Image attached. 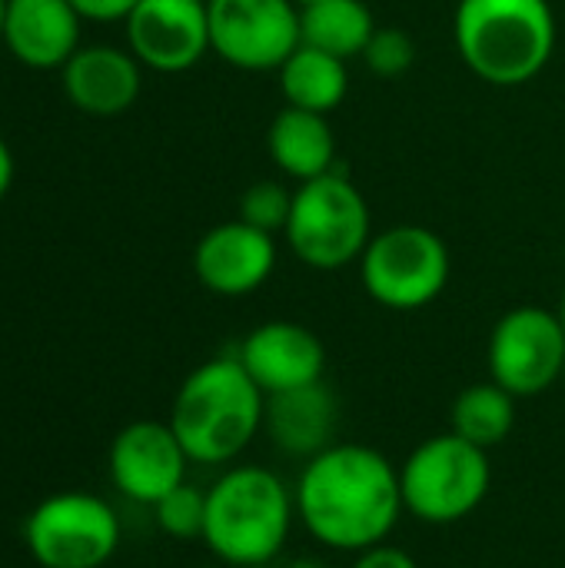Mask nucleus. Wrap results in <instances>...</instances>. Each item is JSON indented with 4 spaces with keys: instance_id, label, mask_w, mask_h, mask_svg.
Masks as SVG:
<instances>
[{
    "instance_id": "nucleus-1",
    "label": "nucleus",
    "mask_w": 565,
    "mask_h": 568,
    "mask_svg": "<svg viewBox=\"0 0 565 568\" xmlns=\"http://www.w3.org/2000/svg\"><path fill=\"white\" fill-rule=\"evenodd\" d=\"M296 519L333 552H366L393 536L406 506L400 466L373 446L333 443L296 479Z\"/></svg>"
},
{
    "instance_id": "nucleus-2",
    "label": "nucleus",
    "mask_w": 565,
    "mask_h": 568,
    "mask_svg": "<svg viewBox=\"0 0 565 568\" xmlns=\"http://www.w3.org/2000/svg\"><path fill=\"white\" fill-rule=\"evenodd\" d=\"M167 423L190 463L230 466L263 433L266 396L236 356H216L180 383Z\"/></svg>"
},
{
    "instance_id": "nucleus-3",
    "label": "nucleus",
    "mask_w": 565,
    "mask_h": 568,
    "mask_svg": "<svg viewBox=\"0 0 565 568\" xmlns=\"http://www.w3.org/2000/svg\"><path fill=\"white\" fill-rule=\"evenodd\" d=\"M296 523L293 489L266 466H230L206 489L203 546L230 568L276 562Z\"/></svg>"
},
{
    "instance_id": "nucleus-4",
    "label": "nucleus",
    "mask_w": 565,
    "mask_h": 568,
    "mask_svg": "<svg viewBox=\"0 0 565 568\" xmlns=\"http://www.w3.org/2000/svg\"><path fill=\"white\" fill-rule=\"evenodd\" d=\"M453 37L463 63L493 87L536 80L556 50L549 0H460Z\"/></svg>"
},
{
    "instance_id": "nucleus-5",
    "label": "nucleus",
    "mask_w": 565,
    "mask_h": 568,
    "mask_svg": "<svg viewBox=\"0 0 565 568\" xmlns=\"http://www.w3.org/2000/svg\"><path fill=\"white\" fill-rule=\"evenodd\" d=\"M283 240L303 266L336 273L350 263H360L373 240L370 203L340 170L296 183Z\"/></svg>"
},
{
    "instance_id": "nucleus-6",
    "label": "nucleus",
    "mask_w": 565,
    "mask_h": 568,
    "mask_svg": "<svg viewBox=\"0 0 565 568\" xmlns=\"http://www.w3.org/2000/svg\"><path fill=\"white\" fill-rule=\"evenodd\" d=\"M490 486V453L456 436L453 429L423 439L400 466L403 506L426 526L463 523L486 503Z\"/></svg>"
},
{
    "instance_id": "nucleus-7",
    "label": "nucleus",
    "mask_w": 565,
    "mask_h": 568,
    "mask_svg": "<svg viewBox=\"0 0 565 568\" xmlns=\"http://www.w3.org/2000/svg\"><path fill=\"white\" fill-rule=\"evenodd\" d=\"M450 246L430 226H390L373 233L360 256V283L366 296L386 310L413 313L436 303L450 283Z\"/></svg>"
},
{
    "instance_id": "nucleus-8",
    "label": "nucleus",
    "mask_w": 565,
    "mask_h": 568,
    "mask_svg": "<svg viewBox=\"0 0 565 568\" xmlns=\"http://www.w3.org/2000/svg\"><path fill=\"white\" fill-rule=\"evenodd\" d=\"M120 519L93 493H53L23 523V542L40 568H103L120 549Z\"/></svg>"
},
{
    "instance_id": "nucleus-9",
    "label": "nucleus",
    "mask_w": 565,
    "mask_h": 568,
    "mask_svg": "<svg viewBox=\"0 0 565 568\" xmlns=\"http://www.w3.org/2000/svg\"><path fill=\"white\" fill-rule=\"evenodd\" d=\"M490 379L516 399L549 393L565 373V329L543 306H516L490 333Z\"/></svg>"
},
{
    "instance_id": "nucleus-10",
    "label": "nucleus",
    "mask_w": 565,
    "mask_h": 568,
    "mask_svg": "<svg viewBox=\"0 0 565 568\" xmlns=\"http://www.w3.org/2000/svg\"><path fill=\"white\" fill-rule=\"evenodd\" d=\"M210 50L250 73L280 70L300 47V7L293 0H206Z\"/></svg>"
},
{
    "instance_id": "nucleus-11",
    "label": "nucleus",
    "mask_w": 565,
    "mask_h": 568,
    "mask_svg": "<svg viewBox=\"0 0 565 568\" xmlns=\"http://www.w3.org/2000/svg\"><path fill=\"white\" fill-rule=\"evenodd\" d=\"M123 30L127 50L157 73H183L213 53L206 0H140Z\"/></svg>"
},
{
    "instance_id": "nucleus-12",
    "label": "nucleus",
    "mask_w": 565,
    "mask_h": 568,
    "mask_svg": "<svg viewBox=\"0 0 565 568\" xmlns=\"http://www.w3.org/2000/svg\"><path fill=\"white\" fill-rule=\"evenodd\" d=\"M186 466L190 456L173 426L157 419H137L123 426L107 453V469L117 493L150 509L180 483H186Z\"/></svg>"
},
{
    "instance_id": "nucleus-13",
    "label": "nucleus",
    "mask_w": 565,
    "mask_h": 568,
    "mask_svg": "<svg viewBox=\"0 0 565 568\" xmlns=\"http://www.w3.org/2000/svg\"><path fill=\"white\" fill-rule=\"evenodd\" d=\"M276 270V236L240 216L206 230L193 250V273L203 290L240 300L256 293Z\"/></svg>"
},
{
    "instance_id": "nucleus-14",
    "label": "nucleus",
    "mask_w": 565,
    "mask_h": 568,
    "mask_svg": "<svg viewBox=\"0 0 565 568\" xmlns=\"http://www.w3.org/2000/svg\"><path fill=\"white\" fill-rule=\"evenodd\" d=\"M236 359L263 389V396L323 383L326 373L323 339L313 329L290 320H270L250 329L236 349Z\"/></svg>"
},
{
    "instance_id": "nucleus-15",
    "label": "nucleus",
    "mask_w": 565,
    "mask_h": 568,
    "mask_svg": "<svg viewBox=\"0 0 565 568\" xmlns=\"http://www.w3.org/2000/svg\"><path fill=\"white\" fill-rule=\"evenodd\" d=\"M60 83L80 113L120 116L143 90V63L127 47L90 43L60 67Z\"/></svg>"
},
{
    "instance_id": "nucleus-16",
    "label": "nucleus",
    "mask_w": 565,
    "mask_h": 568,
    "mask_svg": "<svg viewBox=\"0 0 565 568\" xmlns=\"http://www.w3.org/2000/svg\"><path fill=\"white\" fill-rule=\"evenodd\" d=\"M80 23L70 0H7L3 47L30 70H60L80 50Z\"/></svg>"
},
{
    "instance_id": "nucleus-17",
    "label": "nucleus",
    "mask_w": 565,
    "mask_h": 568,
    "mask_svg": "<svg viewBox=\"0 0 565 568\" xmlns=\"http://www.w3.org/2000/svg\"><path fill=\"white\" fill-rule=\"evenodd\" d=\"M340 406L326 383L266 396V423L273 446L290 459H313L336 443Z\"/></svg>"
},
{
    "instance_id": "nucleus-18",
    "label": "nucleus",
    "mask_w": 565,
    "mask_h": 568,
    "mask_svg": "<svg viewBox=\"0 0 565 568\" xmlns=\"http://www.w3.org/2000/svg\"><path fill=\"white\" fill-rule=\"evenodd\" d=\"M266 150L276 170L296 183L336 170V136L326 113L283 106L266 130Z\"/></svg>"
},
{
    "instance_id": "nucleus-19",
    "label": "nucleus",
    "mask_w": 565,
    "mask_h": 568,
    "mask_svg": "<svg viewBox=\"0 0 565 568\" xmlns=\"http://www.w3.org/2000/svg\"><path fill=\"white\" fill-rule=\"evenodd\" d=\"M276 73H280V93H283L286 106H300V110L330 116L350 93L346 60L323 53L316 47H306V43H300L283 60V67Z\"/></svg>"
},
{
    "instance_id": "nucleus-20",
    "label": "nucleus",
    "mask_w": 565,
    "mask_h": 568,
    "mask_svg": "<svg viewBox=\"0 0 565 568\" xmlns=\"http://www.w3.org/2000/svg\"><path fill=\"white\" fill-rule=\"evenodd\" d=\"M373 33L376 20L363 0H320L300 10V43L333 53L346 63L363 57Z\"/></svg>"
},
{
    "instance_id": "nucleus-21",
    "label": "nucleus",
    "mask_w": 565,
    "mask_h": 568,
    "mask_svg": "<svg viewBox=\"0 0 565 568\" xmlns=\"http://www.w3.org/2000/svg\"><path fill=\"white\" fill-rule=\"evenodd\" d=\"M453 433L470 439L480 449H493L509 439L516 429V396L506 393L500 383H473L466 386L450 409Z\"/></svg>"
},
{
    "instance_id": "nucleus-22",
    "label": "nucleus",
    "mask_w": 565,
    "mask_h": 568,
    "mask_svg": "<svg viewBox=\"0 0 565 568\" xmlns=\"http://www.w3.org/2000/svg\"><path fill=\"white\" fill-rule=\"evenodd\" d=\"M157 526L170 539H203V523H206V489L193 483H180L173 493H167L153 506Z\"/></svg>"
},
{
    "instance_id": "nucleus-23",
    "label": "nucleus",
    "mask_w": 565,
    "mask_h": 568,
    "mask_svg": "<svg viewBox=\"0 0 565 568\" xmlns=\"http://www.w3.org/2000/svg\"><path fill=\"white\" fill-rule=\"evenodd\" d=\"M290 210H293V190L280 180H256L240 196V220L270 236L286 230Z\"/></svg>"
},
{
    "instance_id": "nucleus-24",
    "label": "nucleus",
    "mask_w": 565,
    "mask_h": 568,
    "mask_svg": "<svg viewBox=\"0 0 565 568\" xmlns=\"http://www.w3.org/2000/svg\"><path fill=\"white\" fill-rule=\"evenodd\" d=\"M363 63L370 73H376L383 80L403 77L416 63V43L400 27H376V33L370 37V43L363 50Z\"/></svg>"
},
{
    "instance_id": "nucleus-25",
    "label": "nucleus",
    "mask_w": 565,
    "mask_h": 568,
    "mask_svg": "<svg viewBox=\"0 0 565 568\" xmlns=\"http://www.w3.org/2000/svg\"><path fill=\"white\" fill-rule=\"evenodd\" d=\"M353 568H420V562L400 549V546H390V542H380L366 552H356V562Z\"/></svg>"
},
{
    "instance_id": "nucleus-26",
    "label": "nucleus",
    "mask_w": 565,
    "mask_h": 568,
    "mask_svg": "<svg viewBox=\"0 0 565 568\" xmlns=\"http://www.w3.org/2000/svg\"><path fill=\"white\" fill-rule=\"evenodd\" d=\"M73 10L83 17V20H97V23H113V20H127L130 10L140 3V0H70Z\"/></svg>"
},
{
    "instance_id": "nucleus-27",
    "label": "nucleus",
    "mask_w": 565,
    "mask_h": 568,
    "mask_svg": "<svg viewBox=\"0 0 565 568\" xmlns=\"http://www.w3.org/2000/svg\"><path fill=\"white\" fill-rule=\"evenodd\" d=\"M13 173H17V160H13V153H10V143L0 136V200L10 193V186H13Z\"/></svg>"
},
{
    "instance_id": "nucleus-28",
    "label": "nucleus",
    "mask_w": 565,
    "mask_h": 568,
    "mask_svg": "<svg viewBox=\"0 0 565 568\" xmlns=\"http://www.w3.org/2000/svg\"><path fill=\"white\" fill-rule=\"evenodd\" d=\"M286 568H330V566H323V562H316V559H296V562H290Z\"/></svg>"
},
{
    "instance_id": "nucleus-29",
    "label": "nucleus",
    "mask_w": 565,
    "mask_h": 568,
    "mask_svg": "<svg viewBox=\"0 0 565 568\" xmlns=\"http://www.w3.org/2000/svg\"><path fill=\"white\" fill-rule=\"evenodd\" d=\"M3 10H7V0H0V47H3Z\"/></svg>"
},
{
    "instance_id": "nucleus-30",
    "label": "nucleus",
    "mask_w": 565,
    "mask_h": 568,
    "mask_svg": "<svg viewBox=\"0 0 565 568\" xmlns=\"http://www.w3.org/2000/svg\"><path fill=\"white\" fill-rule=\"evenodd\" d=\"M556 316H559V323H563V329H565V293H563V300H559V310H556Z\"/></svg>"
},
{
    "instance_id": "nucleus-31",
    "label": "nucleus",
    "mask_w": 565,
    "mask_h": 568,
    "mask_svg": "<svg viewBox=\"0 0 565 568\" xmlns=\"http://www.w3.org/2000/svg\"><path fill=\"white\" fill-rule=\"evenodd\" d=\"M293 3H296V7L303 10V7H310V3H320V0H293Z\"/></svg>"
},
{
    "instance_id": "nucleus-32",
    "label": "nucleus",
    "mask_w": 565,
    "mask_h": 568,
    "mask_svg": "<svg viewBox=\"0 0 565 568\" xmlns=\"http://www.w3.org/2000/svg\"><path fill=\"white\" fill-rule=\"evenodd\" d=\"M240 568H273V562H263V566H240Z\"/></svg>"
}]
</instances>
